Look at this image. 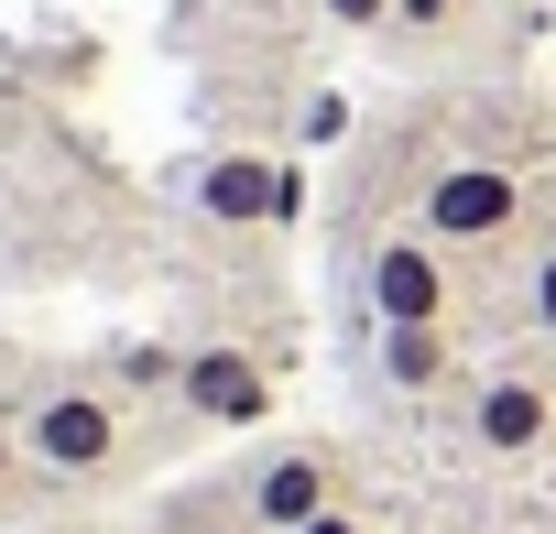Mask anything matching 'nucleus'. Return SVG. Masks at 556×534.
Masks as SVG:
<instances>
[{"instance_id": "5", "label": "nucleus", "mask_w": 556, "mask_h": 534, "mask_svg": "<svg viewBox=\"0 0 556 534\" xmlns=\"http://www.w3.org/2000/svg\"><path fill=\"white\" fill-rule=\"evenodd\" d=\"M317 512H339L328 447H273V458L251 469V491H240V523H251V534H306Z\"/></svg>"}, {"instance_id": "7", "label": "nucleus", "mask_w": 556, "mask_h": 534, "mask_svg": "<svg viewBox=\"0 0 556 534\" xmlns=\"http://www.w3.org/2000/svg\"><path fill=\"white\" fill-rule=\"evenodd\" d=\"M175 404L197 415V425H262L273 415V371L251 360V349H186V382H175Z\"/></svg>"}, {"instance_id": "4", "label": "nucleus", "mask_w": 556, "mask_h": 534, "mask_svg": "<svg viewBox=\"0 0 556 534\" xmlns=\"http://www.w3.org/2000/svg\"><path fill=\"white\" fill-rule=\"evenodd\" d=\"M295 207H306V186L285 153H207V175H197V218H218V229H285Z\"/></svg>"}, {"instance_id": "13", "label": "nucleus", "mask_w": 556, "mask_h": 534, "mask_svg": "<svg viewBox=\"0 0 556 534\" xmlns=\"http://www.w3.org/2000/svg\"><path fill=\"white\" fill-rule=\"evenodd\" d=\"M393 23H404V34H447V23H458V0H393Z\"/></svg>"}, {"instance_id": "1", "label": "nucleus", "mask_w": 556, "mask_h": 534, "mask_svg": "<svg viewBox=\"0 0 556 534\" xmlns=\"http://www.w3.org/2000/svg\"><path fill=\"white\" fill-rule=\"evenodd\" d=\"M415 229H426L437 251H502V240L523 229V175H513V164H491V153H458V164H437V175H426Z\"/></svg>"}, {"instance_id": "15", "label": "nucleus", "mask_w": 556, "mask_h": 534, "mask_svg": "<svg viewBox=\"0 0 556 534\" xmlns=\"http://www.w3.org/2000/svg\"><path fill=\"white\" fill-rule=\"evenodd\" d=\"M306 534H371V523H361V512H317Z\"/></svg>"}, {"instance_id": "11", "label": "nucleus", "mask_w": 556, "mask_h": 534, "mask_svg": "<svg viewBox=\"0 0 556 534\" xmlns=\"http://www.w3.org/2000/svg\"><path fill=\"white\" fill-rule=\"evenodd\" d=\"M523 317H534V339L556 349V251H534V274H523Z\"/></svg>"}, {"instance_id": "3", "label": "nucleus", "mask_w": 556, "mask_h": 534, "mask_svg": "<svg viewBox=\"0 0 556 534\" xmlns=\"http://www.w3.org/2000/svg\"><path fill=\"white\" fill-rule=\"evenodd\" d=\"M361 295H371V328H447V251H437L426 229L371 240Z\"/></svg>"}, {"instance_id": "2", "label": "nucleus", "mask_w": 556, "mask_h": 534, "mask_svg": "<svg viewBox=\"0 0 556 534\" xmlns=\"http://www.w3.org/2000/svg\"><path fill=\"white\" fill-rule=\"evenodd\" d=\"M23 458H34V480H99L121 458V404L99 382H45L23 404Z\"/></svg>"}, {"instance_id": "16", "label": "nucleus", "mask_w": 556, "mask_h": 534, "mask_svg": "<svg viewBox=\"0 0 556 534\" xmlns=\"http://www.w3.org/2000/svg\"><path fill=\"white\" fill-rule=\"evenodd\" d=\"M197 534H251V523H197Z\"/></svg>"}, {"instance_id": "10", "label": "nucleus", "mask_w": 556, "mask_h": 534, "mask_svg": "<svg viewBox=\"0 0 556 534\" xmlns=\"http://www.w3.org/2000/svg\"><path fill=\"white\" fill-rule=\"evenodd\" d=\"M295 142H306V153H328V142H350V99H339V88H317V99L295 110Z\"/></svg>"}, {"instance_id": "6", "label": "nucleus", "mask_w": 556, "mask_h": 534, "mask_svg": "<svg viewBox=\"0 0 556 534\" xmlns=\"http://www.w3.org/2000/svg\"><path fill=\"white\" fill-rule=\"evenodd\" d=\"M545 436H556V382H534V371L469 382V447L480 458H534Z\"/></svg>"}, {"instance_id": "8", "label": "nucleus", "mask_w": 556, "mask_h": 534, "mask_svg": "<svg viewBox=\"0 0 556 534\" xmlns=\"http://www.w3.org/2000/svg\"><path fill=\"white\" fill-rule=\"evenodd\" d=\"M447 371H458L447 328H382V382H393V393H437Z\"/></svg>"}, {"instance_id": "9", "label": "nucleus", "mask_w": 556, "mask_h": 534, "mask_svg": "<svg viewBox=\"0 0 556 534\" xmlns=\"http://www.w3.org/2000/svg\"><path fill=\"white\" fill-rule=\"evenodd\" d=\"M110 382H121V393H175V382H186V349L131 339V349H110Z\"/></svg>"}, {"instance_id": "12", "label": "nucleus", "mask_w": 556, "mask_h": 534, "mask_svg": "<svg viewBox=\"0 0 556 534\" xmlns=\"http://www.w3.org/2000/svg\"><path fill=\"white\" fill-rule=\"evenodd\" d=\"M317 12H328L339 34H382V23H393V0H317Z\"/></svg>"}, {"instance_id": "14", "label": "nucleus", "mask_w": 556, "mask_h": 534, "mask_svg": "<svg viewBox=\"0 0 556 534\" xmlns=\"http://www.w3.org/2000/svg\"><path fill=\"white\" fill-rule=\"evenodd\" d=\"M23 469H34V458H23V425H0V501L23 491Z\"/></svg>"}]
</instances>
